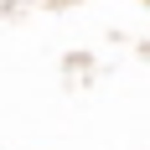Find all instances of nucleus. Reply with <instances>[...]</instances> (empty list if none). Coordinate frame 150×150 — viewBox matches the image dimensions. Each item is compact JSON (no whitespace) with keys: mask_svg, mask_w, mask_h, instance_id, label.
Segmentation results:
<instances>
[]
</instances>
